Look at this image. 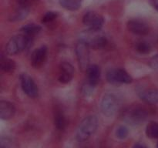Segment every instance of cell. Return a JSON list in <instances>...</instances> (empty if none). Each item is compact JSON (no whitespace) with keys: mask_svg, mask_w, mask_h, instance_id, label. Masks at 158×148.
Returning <instances> with one entry per match:
<instances>
[{"mask_svg":"<svg viewBox=\"0 0 158 148\" xmlns=\"http://www.w3.org/2000/svg\"><path fill=\"white\" fill-rule=\"evenodd\" d=\"M127 28L134 35H145L149 32V26L145 22L140 19H131L128 21Z\"/></svg>","mask_w":158,"mask_h":148,"instance_id":"cell-11","label":"cell"},{"mask_svg":"<svg viewBox=\"0 0 158 148\" xmlns=\"http://www.w3.org/2000/svg\"><path fill=\"white\" fill-rule=\"evenodd\" d=\"M41 29V26H39V25L35 24V23H29V24H26L24 26H23L20 31L24 35L34 37L35 35L40 33Z\"/></svg>","mask_w":158,"mask_h":148,"instance_id":"cell-18","label":"cell"},{"mask_svg":"<svg viewBox=\"0 0 158 148\" xmlns=\"http://www.w3.org/2000/svg\"><path fill=\"white\" fill-rule=\"evenodd\" d=\"M98 119L96 116L90 115L85 117L79 125L77 130V139L80 142L88 140L98 127Z\"/></svg>","mask_w":158,"mask_h":148,"instance_id":"cell-3","label":"cell"},{"mask_svg":"<svg viewBox=\"0 0 158 148\" xmlns=\"http://www.w3.org/2000/svg\"><path fill=\"white\" fill-rule=\"evenodd\" d=\"M0 148H12L11 140L8 138L2 137L0 142Z\"/></svg>","mask_w":158,"mask_h":148,"instance_id":"cell-26","label":"cell"},{"mask_svg":"<svg viewBox=\"0 0 158 148\" xmlns=\"http://www.w3.org/2000/svg\"><path fill=\"white\" fill-rule=\"evenodd\" d=\"M80 41L86 43L89 48L94 49H103L109 46V40L104 34L101 33L100 31L88 30L83 32L80 35Z\"/></svg>","mask_w":158,"mask_h":148,"instance_id":"cell-2","label":"cell"},{"mask_svg":"<svg viewBox=\"0 0 158 148\" xmlns=\"http://www.w3.org/2000/svg\"><path fill=\"white\" fill-rule=\"evenodd\" d=\"M29 14V6H22L19 5L17 7L11 12L9 17V19L11 22H19L22 21L26 18Z\"/></svg>","mask_w":158,"mask_h":148,"instance_id":"cell-15","label":"cell"},{"mask_svg":"<svg viewBox=\"0 0 158 148\" xmlns=\"http://www.w3.org/2000/svg\"><path fill=\"white\" fill-rule=\"evenodd\" d=\"M101 111L104 115L112 117L117 113L118 109V101L114 94H106L103 97L100 104Z\"/></svg>","mask_w":158,"mask_h":148,"instance_id":"cell-7","label":"cell"},{"mask_svg":"<svg viewBox=\"0 0 158 148\" xmlns=\"http://www.w3.org/2000/svg\"><path fill=\"white\" fill-rule=\"evenodd\" d=\"M15 108L13 103L6 100L0 101V117L2 120H7L14 117Z\"/></svg>","mask_w":158,"mask_h":148,"instance_id":"cell-13","label":"cell"},{"mask_svg":"<svg viewBox=\"0 0 158 148\" xmlns=\"http://www.w3.org/2000/svg\"><path fill=\"white\" fill-rule=\"evenodd\" d=\"M129 134V130H128L127 127L125 126H120V127L117 128V132H116V135L120 140H123L126 138Z\"/></svg>","mask_w":158,"mask_h":148,"instance_id":"cell-25","label":"cell"},{"mask_svg":"<svg viewBox=\"0 0 158 148\" xmlns=\"http://www.w3.org/2000/svg\"><path fill=\"white\" fill-rule=\"evenodd\" d=\"M157 148H158V142H157Z\"/></svg>","mask_w":158,"mask_h":148,"instance_id":"cell-31","label":"cell"},{"mask_svg":"<svg viewBox=\"0 0 158 148\" xmlns=\"http://www.w3.org/2000/svg\"><path fill=\"white\" fill-rule=\"evenodd\" d=\"M152 6L154 9L158 12V0H151Z\"/></svg>","mask_w":158,"mask_h":148,"instance_id":"cell-29","label":"cell"},{"mask_svg":"<svg viewBox=\"0 0 158 148\" xmlns=\"http://www.w3.org/2000/svg\"><path fill=\"white\" fill-rule=\"evenodd\" d=\"M106 80L108 83L113 85L129 84L133 82L132 76L123 69H110L106 72Z\"/></svg>","mask_w":158,"mask_h":148,"instance_id":"cell-5","label":"cell"},{"mask_svg":"<svg viewBox=\"0 0 158 148\" xmlns=\"http://www.w3.org/2000/svg\"><path fill=\"white\" fill-rule=\"evenodd\" d=\"M94 89H95V86H92L86 81V83L83 85V87H82V92L85 97H89L94 93Z\"/></svg>","mask_w":158,"mask_h":148,"instance_id":"cell-24","label":"cell"},{"mask_svg":"<svg viewBox=\"0 0 158 148\" xmlns=\"http://www.w3.org/2000/svg\"><path fill=\"white\" fill-rule=\"evenodd\" d=\"M149 65L153 69L158 70V54L151 59Z\"/></svg>","mask_w":158,"mask_h":148,"instance_id":"cell-27","label":"cell"},{"mask_svg":"<svg viewBox=\"0 0 158 148\" xmlns=\"http://www.w3.org/2000/svg\"><path fill=\"white\" fill-rule=\"evenodd\" d=\"M89 47L82 41H79L76 46V55L80 69L83 72H86L90 64V56H89Z\"/></svg>","mask_w":158,"mask_h":148,"instance_id":"cell-4","label":"cell"},{"mask_svg":"<svg viewBox=\"0 0 158 148\" xmlns=\"http://www.w3.org/2000/svg\"><path fill=\"white\" fill-rule=\"evenodd\" d=\"M59 2L62 7L69 11L78 10L82 6V0H60Z\"/></svg>","mask_w":158,"mask_h":148,"instance_id":"cell-19","label":"cell"},{"mask_svg":"<svg viewBox=\"0 0 158 148\" xmlns=\"http://www.w3.org/2000/svg\"><path fill=\"white\" fill-rule=\"evenodd\" d=\"M146 134L151 139L158 138V123L151 122L147 126Z\"/></svg>","mask_w":158,"mask_h":148,"instance_id":"cell-22","label":"cell"},{"mask_svg":"<svg viewBox=\"0 0 158 148\" xmlns=\"http://www.w3.org/2000/svg\"><path fill=\"white\" fill-rule=\"evenodd\" d=\"M74 76V68L68 62H63L60 66V76L59 81L63 84L69 83L72 81Z\"/></svg>","mask_w":158,"mask_h":148,"instance_id":"cell-12","label":"cell"},{"mask_svg":"<svg viewBox=\"0 0 158 148\" xmlns=\"http://www.w3.org/2000/svg\"><path fill=\"white\" fill-rule=\"evenodd\" d=\"M33 37L21 33L14 35L9 39L6 46V51L9 55H16L32 46Z\"/></svg>","mask_w":158,"mask_h":148,"instance_id":"cell-1","label":"cell"},{"mask_svg":"<svg viewBox=\"0 0 158 148\" xmlns=\"http://www.w3.org/2000/svg\"><path fill=\"white\" fill-rule=\"evenodd\" d=\"M87 74V78H86V82L91 84L92 86H95L99 83L100 80V76H101V72L100 69L97 65L93 64L89 66L86 71Z\"/></svg>","mask_w":158,"mask_h":148,"instance_id":"cell-14","label":"cell"},{"mask_svg":"<svg viewBox=\"0 0 158 148\" xmlns=\"http://www.w3.org/2000/svg\"><path fill=\"white\" fill-rule=\"evenodd\" d=\"M146 110L141 107H134L126 111L124 114V118L128 123L134 125L140 124L143 123L147 118Z\"/></svg>","mask_w":158,"mask_h":148,"instance_id":"cell-9","label":"cell"},{"mask_svg":"<svg viewBox=\"0 0 158 148\" xmlns=\"http://www.w3.org/2000/svg\"><path fill=\"white\" fill-rule=\"evenodd\" d=\"M0 67L2 70L6 72H12L15 69L16 64L15 61L11 60L9 57L4 55H2L0 57Z\"/></svg>","mask_w":158,"mask_h":148,"instance_id":"cell-17","label":"cell"},{"mask_svg":"<svg viewBox=\"0 0 158 148\" xmlns=\"http://www.w3.org/2000/svg\"><path fill=\"white\" fill-rule=\"evenodd\" d=\"M139 97L144 103L156 104L158 103V89H143L139 92Z\"/></svg>","mask_w":158,"mask_h":148,"instance_id":"cell-16","label":"cell"},{"mask_svg":"<svg viewBox=\"0 0 158 148\" xmlns=\"http://www.w3.org/2000/svg\"><path fill=\"white\" fill-rule=\"evenodd\" d=\"M17 3L19 5H22V6H30L34 2H35V0H16Z\"/></svg>","mask_w":158,"mask_h":148,"instance_id":"cell-28","label":"cell"},{"mask_svg":"<svg viewBox=\"0 0 158 148\" xmlns=\"http://www.w3.org/2000/svg\"><path fill=\"white\" fill-rule=\"evenodd\" d=\"M20 83H21V87L23 92L28 97H31V98H35L38 97V86L35 84L32 77H30L26 73L21 74L20 75Z\"/></svg>","mask_w":158,"mask_h":148,"instance_id":"cell-8","label":"cell"},{"mask_svg":"<svg viewBox=\"0 0 158 148\" xmlns=\"http://www.w3.org/2000/svg\"><path fill=\"white\" fill-rule=\"evenodd\" d=\"M48 49L46 46H42L37 48L31 55V64L35 69L40 68L44 65L47 59Z\"/></svg>","mask_w":158,"mask_h":148,"instance_id":"cell-10","label":"cell"},{"mask_svg":"<svg viewBox=\"0 0 158 148\" xmlns=\"http://www.w3.org/2000/svg\"><path fill=\"white\" fill-rule=\"evenodd\" d=\"M135 49L139 53L146 55V54H149L151 52V46L148 42L140 40V41H138L136 43Z\"/></svg>","mask_w":158,"mask_h":148,"instance_id":"cell-21","label":"cell"},{"mask_svg":"<svg viewBox=\"0 0 158 148\" xmlns=\"http://www.w3.org/2000/svg\"><path fill=\"white\" fill-rule=\"evenodd\" d=\"M83 23L87 27L88 30L98 32L101 30L104 24V18L97 12H87L83 16Z\"/></svg>","mask_w":158,"mask_h":148,"instance_id":"cell-6","label":"cell"},{"mask_svg":"<svg viewBox=\"0 0 158 148\" xmlns=\"http://www.w3.org/2000/svg\"><path fill=\"white\" fill-rule=\"evenodd\" d=\"M57 17H58V12H54V11H49L43 15L42 18V23L47 24V23H52Z\"/></svg>","mask_w":158,"mask_h":148,"instance_id":"cell-23","label":"cell"},{"mask_svg":"<svg viewBox=\"0 0 158 148\" xmlns=\"http://www.w3.org/2000/svg\"><path fill=\"white\" fill-rule=\"evenodd\" d=\"M54 124L58 130H64L66 126V119L62 112H56L54 117Z\"/></svg>","mask_w":158,"mask_h":148,"instance_id":"cell-20","label":"cell"},{"mask_svg":"<svg viewBox=\"0 0 158 148\" xmlns=\"http://www.w3.org/2000/svg\"><path fill=\"white\" fill-rule=\"evenodd\" d=\"M133 148H147V146H144L143 144H142V143H136Z\"/></svg>","mask_w":158,"mask_h":148,"instance_id":"cell-30","label":"cell"}]
</instances>
